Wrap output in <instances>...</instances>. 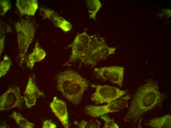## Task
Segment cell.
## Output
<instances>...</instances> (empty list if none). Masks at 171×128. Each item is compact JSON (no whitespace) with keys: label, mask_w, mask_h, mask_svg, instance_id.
I'll return each instance as SVG.
<instances>
[{"label":"cell","mask_w":171,"mask_h":128,"mask_svg":"<svg viewBox=\"0 0 171 128\" xmlns=\"http://www.w3.org/2000/svg\"><path fill=\"white\" fill-rule=\"evenodd\" d=\"M157 82L152 79L140 86L133 96L125 118L137 122L147 112L155 108L163 99Z\"/></svg>","instance_id":"6da1fadb"},{"label":"cell","mask_w":171,"mask_h":128,"mask_svg":"<svg viewBox=\"0 0 171 128\" xmlns=\"http://www.w3.org/2000/svg\"><path fill=\"white\" fill-rule=\"evenodd\" d=\"M57 88L63 96L75 105L81 101L89 82L74 71L67 70L57 76Z\"/></svg>","instance_id":"7a4b0ae2"},{"label":"cell","mask_w":171,"mask_h":128,"mask_svg":"<svg viewBox=\"0 0 171 128\" xmlns=\"http://www.w3.org/2000/svg\"><path fill=\"white\" fill-rule=\"evenodd\" d=\"M91 40L88 46L80 59L86 65L94 66L109 55L114 54L116 48L107 46L103 38L94 35L90 36Z\"/></svg>","instance_id":"3957f363"},{"label":"cell","mask_w":171,"mask_h":128,"mask_svg":"<svg viewBox=\"0 0 171 128\" xmlns=\"http://www.w3.org/2000/svg\"><path fill=\"white\" fill-rule=\"evenodd\" d=\"M14 26L17 34L19 64L21 66L28 48L34 39L35 26L32 21L23 18L16 22Z\"/></svg>","instance_id":"277c9868"},{"label":"cell","mask_w":171,"mask_h":128,"mask_svg":"<svg viewBox=\"0 0 171 128\" xmlns=\"http://www.w3.org/2000/svg\"><path fill=\"white\" fill-rule=\"evenodd\" d=\"M91 86L95 89V92L91 96V99L97 104L110 103L127 93L126 91L109 85L92 84Z\"/></svg>","instance_id":"5b68a950"},{"label":"cell","mask_w":171,"mask_h":128,"mask_svg":"<svg viewBox=\"0 0 171 128\" xmlns=\"http://www.w3.org/2000/svg\"><path fill=\"white\" fill-rule=\"evenodd\" d=\"M130 98L128 94L106 105H87L85 108L86 113L92 117H98L108 113L117 112L128 107V101Z\"/></svg>","instance_id":"8992f818"},{"label":"cell","mask_w":171,"mask_h":128,"mask_svg":"<svg viewBox=\"0 0 171 128\" xmlns=\"http://www.w3.org/2000/svg\"><path fill=\"white\" fill-rule=\"evenodd\" d=\"M24 100V97L21 94L19 87H10L0 96V111L15 108L21 109Z\"/></svg>","instance_id":"52a82bcc"},{"label":"cell","mask_w":171,"mask_h":128,"mask_svg":"<svg viewBox=\"0 0 171 128\" xmlns=\"http://www.w3.org/2000/svg\"><path fill=\"white\" fill-rule=\"evenodd\" d=\"M124 69L122 66H114L95 68L94 71L97 77L110 81L121 87Z\"/></svg>","instance_id":"ba28073f"},{"label":"cell","mask_w":171,"mask_h":128,"mask_svg":"<svg viewBox=\"0 0 171 128\" xmlns=\"http://www.w3.org/2000/svg\"><path fill=\"white\" fill-rule=\"evenodd\" d=\"M91 40V36L86 32L77 35L72 42L67 46L71 48L72 52L67 64L80 60L82 55L88 46Z\"/></svg>","instance_id":"9c48e42d"},{"label":"cell","mask_w":171,"mask_h":128,"mask_svg":"<svg viewBox=\"0 0 171 128\" xmlns=\"http://www.w3.org/2000/svg\"><path fill=\"white\" fill-rule=\"evenodd\" d=\"M40 96H45L37 86L35 76H30L24 92V100L26 107L29 108L34 106Z\"/></svg>","instance_id":"30bf717a"},{"label":"cell","mask_w":171,"mask_h":128,"mask_svg":"<svg viewBox=\"0 0 171 128\" xmlns=\"http://www.w3.org/2000/svg\"><path fill=\"white\" fill-rule=\"evenodd\" d=\"M39 11L43 18H48L56 26L60 28L64 32H68L71 29V24L51 9L40 7Z\"/></svg>","instance_id":"8fae6325"},{"label":"cell","mask_w":171,"mask_h":128,"mask_svg":"<svg viewBox=\"0 0 171 128\" xmlns=\"http://www.w3.org/2000/svg\"><path fill=\"white\" fill-rule=\"evenodd\" d=\"M52 112L66 128L69 127L68 115L66 103L63 101L54 97L50 103Z\"/></svg>","instance_id":"7c38bea8"},{"label":"cell","mask_w":171,"mask_h":128,"mask_svg":"<svg viewBox=\"0 0 171 128\" xmlns=\"http://www.w3.org/2000/svg\"><path fill=\"white\" fill-rule=\"evenodd\" d=\"M16 7L21 15H35L38 8L37 0H16Z\"/></svg>","instance_id":"4fadbf2b"},{"label":"cell","mask_w":171,"mask_h":128,"mask_svg":"<svg viewBox=\"0 0 171 128\" xmlns=\"http://www.w3.org/2000/svg\"><path fill=\"white\" fill-rule=\"evenodd\" d=\"M46 55L45 52L36 42L35 44L34 50L28 57L26 62L27 67L30 69H32L35 63L43 60Z\"/></svg>","instance_id":"5bb4252c"},{"label":"cell","mask_w":171,"mask_h":128,"mask_svg":"<svg viewBox=\"0 0 171 128\" xmlns=\"http://www.w3.org/2000/svg\"><path fill=\"white\" fill-rule=\"evenodd\" d=\"M148 125L150 127L153 128H171V116L168 114L155 118L149 121Z\"/></svg>","instance_id":"9a60e30c"},{"label":"cell","mask_w":171,"mask_h":128,"mask_svg":"<svg viewBox=\"0 0 171 128\" xmlns=\"http://www.w3.org/2000/svg\"><path fill=\"white\" fill-rule=\"evenodd\" d=\"M89 17L96 20V14L102 4L98 0H85Z\"/></svg>","instance_id":"2e32d148"},{"label":"cell","mask_w":171,"mask_h":128,"mask_svg":"<svg viewBox=\"0 0 171 128\" xmlns=\"http://www.w3.org/2000/svg\"><path fill=\"white\" fill-rule=\"evenodd\" d=\"M11 116L19 128H33L35 126L34 124L29 121L17 112H13L12 113Z\"/></svg>","instance_id":"e0dca14e"},{"label":"cell","mask_w":171,"mask_h":128,"mask_svg":"<svg viewBox=\"0 0 171 128\" xmlns=\"http://www.w3.org/2000/svg\"><path fill=\"white\" fill-rule=\"evenodd\" d=\"M74 124L80 128H98L100 127L101 123L97 120H92L88 121L83 120L80 122H74Z\"/></svg>","instance_id":"ac0fdd59"},{"label":"cell","mask_w":171,"mask_h":128,"mask_svg":"<svg viewBox=\"0 0 171 128\" xmlns=\"http://www.w3.org/2000/svg\"><path fill=\"white\" fill-rule=\"evenodd\" d=\"M11 62L9 57L5 55L0 65V77L4 76L9 70Z\"/></svg>","instance_id":"d6986e66"},{"label":"cell","mask_w":171,"mask_h":128,"mask_svg":"<svg viewBox=\"0 0 171 128\" xmlns=\"http://www.w3.org/2000/svg\"><path fill=\"white\" fill-rule=\"evenodd\" d=\"M105 122L104 128H118L119 126L114 121L108 116L103 115L100 117Z\"/></svg>","instance_id":"ffe728a7"},{"label":"cell","mask_w":171,"mask_h":128,"mask_svg":"<svg viewBox=\"0 0 171 128\" xmlns=\"http://www.w3.org/2000/svg\"><path fill=\"white\" fill-rule=\"evenodd\" d=\"M0 25V53L1 56L4 48L6 31H7L8 32H9L11 31V30L10 27L9 26L6 29H4L5 28L2 26L1 24Z\"/></svg>","instance_id":"44dd1931"},{"label":"cell","mask_w":171,"mask_h":128,"mask_svg":"<svg viewBox=\"0 0 171 128\" xmlns=\"http://www.w3.org/2000/svg\"><path fill=\"white\" fill-rule=\"evenodd\" d=\"M0 15L3 16L5 13L11 7V5L9 0H0Z\"/></svg>","instance_id":"7402d4cb"},{"label":"cell","mask_w":171,"mask_h":128,"mask_svg":"<svg viewBox=\"0 0 171 128\" xmlns=\"http://www.w3.org/2000/svg\"><path fill=\"white\" fill-rule=\"evenodd\" d=\"M57 126L56 125L50 120H46L43 122V128H56Z\"/></svg>","instance_id":"603a6c76"}]
</instances>
